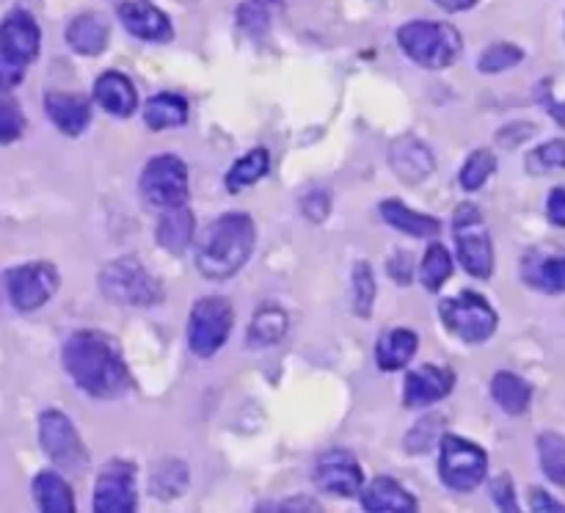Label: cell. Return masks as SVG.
<instances>
[{"label":"cell","instance_id":"cell-38","mask_svg":"<svg viewBox=\"0 0 565 513\" xmlns=\"http://www.w3.org/2000/svg\"><path fill=\"white\" fill-rule=\"evenodd\" d=\"M527 169L533 174H544L552 169H565V141L541 143L539 149L527 154Z\"/></svg>","mask_w":565,"mask_h":513},{"label":"cell","instance_id":"cell-39","mask_svg":"<svg viewBox=\"0 0 565 513\" xmlns=\"http://www.w3.org/2000/svg\"><path fill=\"white\" fill-rule=\"evenodd\" d=\"M237 25L248 33H263L270 25V0H246L237 9Z\"/></svg>","mask_w":565,"mask_h":513},{"label":"cell","instance_id":"cell-31","mask_svg":"<svg viewBox=\"0 0 565 513\" xmlns=\"http://www.w3.org/2000/svg\"><path fill=\"white\" fill-rule=\"evenodd\" d=\"M539 458L541 469L552 483L565 485V439L555 430H546L539 436Z\"/></svg>","mask_w":565,"mask_h":513},{"label":"cell","instance_id":"cell-10","mask_svg":"<svg viewBox=\"0 0 565 513\" xmlns=\"http://www.w3.org/2000/svg\"><path fill=\"white\" fill-rule=\"evenodd\" d=\"M141 196L152 207H177L188 202V169L174 154H158L141 171Z\"/></svg>","mask_w":565,"mask_h":513},{"label":"cell","instance_id":"cell-44","mask_svg":"<svg viewBox=\"0 0 565 513\" xmlns=\"http://www.w3.org/2000/svg\"><path fill=\"white\" fill-rule=\"evenodd\" d=\"M546 215L555 226H563L565 229V188H555L546 199Z\"/></svg>","mask_w":565,"mask_h":513},{"label":"cell","instance_id":"cell-45","mask_svg":"<svg viewBox=\"0 0 565 513\" xmlns=\"http://www.w3.org/2000/svg\"><path fill=\"white\" fill-rule=\"evenodd\" d=\"M530 496H533V502H530V505H533V511H539V513H544V511L563 513L565 511V505H561V502H555V496L546 494L544 489H533V491H530Z\"/></svg>","mask_w":565,"mask_h":513},{"label":"cell","instance_id":"cell-23","mask_svg":"<svg viewBox=\"0 0 565 513\" xmlns=\"http://www.w3.org/2000/svg\"><path fill=\"white\" fill-rule=\"evenodd\" d=\"M193 213L188 204L166 207L158 218V243L171 254H182L193 243Z\"/></svg>","mask_w":565,"mask_h":513},{"label":"cell","instance_id":"cell-25","mask_svg":"<svg viewBox=\"0 0 565 513\" xmlns=\"http://www.w3.org/2000/svg\"><path fill=\"white\" fill-rule=\"evenodd\" d=\"M108 22L97 14H81L66 28V44L81 55H99L108 47Z\"/></svg>","mask_w":565,"mask_h":513},{"label":"cell","instance_id":"cell-21","mask_svg":"<svg viewBox=\"0 0 565 513\" xmlns=\"http://www.w3.org/2000/svg\"><path fill=\"white\" fill-rule=\"evenodd\" d=\"M362 505L364 511L373 513H414L417 511V500L403 489L397 480L386 478H375L367 489L362 491Z\"/></svg>","mask_w":565,"mask_h":513},{"label":"cell","instance_id":"cell-24","mask_svg":"<svg viewBox=\"0 0 565 513\" xmlns=\"http://www.w3.org/2000/svg\"><path fill=\"white\" fill-rule=\"evenodd\" d=\"M379 210H381V218H384L390 226H395L397 232H403V235L434 237L439 235L441 229L439 218L417 213V210H408L406 204L397 202V199H386V202H381Z\"/></svg>","mask_w":565,"mask_h":513},{"label":"cell","instance_id":"cell-3","mask_svg":"<svg viewBox=\"0 0 565 513\" xmlns=\"http://www.w3.org/2000/svg\"><path fill=\"white\" fill-rule=\"evenodd\" d=\"M397 42L414 64L428 66V70H445V66L456 64L463 50L461 33L450 22H406L397 31Z\"/></svg>","mask_w":565,"mask_h":513},{"label":"cell","instance_id":"cell-11","mask_svg":"<svg viewBox=\"0 0 565 513\" xmlns=\"http://www.w3.org/2000/svg\"><path fill=\"white\" fill-rule=\"evenodd\" d=\"M6 290H9V301L20 312H33V309L44 307L50 298L58 290V270L50 263H28L17 265L6 274Z\"/></svg>","mask_w":565,"mask_h":513},{"label":"cell","instance_id":"cell-43","mask_svg":"<svg viewBox=\"0 0 565 513\" xmlns=\"http://www.w3.org/2000/svg\"><path fill=\"white\" fill-rule=\"evenodd\" d=\"M331 210V196L326 191H312L303 199V215L312 221H323Z\"/></svg>","mask_w":565,"mask_h":513},{"label":"cell","instance_id":"cell-37","mask_svg":"<svg viewBox=\"0 0 565 513\" xmlns=\"http://www.w3.org/2000/svg\"><path fill=\"white\" fill-rule=\"evenodd\" d=\"M25 132V114L9 97H0V147L14 143Z\"/></svg>","mask_w":565,"mask_h":513},{"label":"cell","instance_id":"cell-8","mask_svg":"<svg viewBox=\"0 0 565 513\" xmlns=\"http://www.w3.org/2000/svg\"><path fill=\"white\" fill-rule=\"evenodd\" d=\"M486 472H489V458H486L483 447L461 439V436H441L439 474L452 491L478 489L483 483Z\"/></svg>","mask_w":565,"mask_h":513},{"label":"cell","instance_id":"cell-35","mask_svg":"<svg viewBox=\"0 0 565 513\" xmlns=\"http://www.w3.org/2000/svg\"><path fill=\"white\" fill-rule=\"evenodd\" d=\"M524 58L522 47L511 42H500V44H491L489 50H483L478 61V70L486 72V75H497V72H505L511 66H516L519 61Z\"/></svg>","mask_w":565,"mask_h":513},{"label":"cell","instance_id":"cell-6","mask_svg":"<svg viewBox=\"0 0 565 513\" xmlns=\"http://www.w3.org/2000/svg\"><path fill=\"white\" fill-rule=\"evenodd\" d=\"M439 314L447 329L469 345L486 342L497 331V312L483 296L472 290H463L461 296L439 301Z\"/></svg>","mask_w":565,"mask_h":513},{"label":"cell","instance_id":"cell-28","mask_svg":"<svg viewBox=\"0 0 565 513\" xmlns=\"http://www.w3.org/2000/svg\"><path fill=\"white\" fill-rule=\"evenodd\" d=\"M188 119V103L180 94H154L143 108V121L149 130H169V127H182Z\"/></svg>","mask_w":565,"mask_h":513},{"label":"cell","instance_id":"cell-16","mask_svg":"<svg viewBox=\"0 0 565 513\" xmlns=\"http://www.w3.org/2000/svg\"><path fill=\"white\" fill-rule=\"evenodd\" d=\"M522 276L541 292H565V252L555 246H535L524 254Z\"/></svg>","mask_w":565,"mask_h":513},{"label":"cell","instance_id":"cell-7","mask_svg":"<svg viewBox=\"0 0 565 513\" xmlns=\"http://www.w3.org/2000/svg\"><path fill=\"white\" fill-rule=\"evenodd\" d=\"M232 320H235V312H232L226 298L207 296L193 303L191 320H188V345H191V351L202 359L218 353L226 336H230Z\"/></svg>","mask_w":565,"mask_h":513},{"label":"cell","instance_id":"cell-9","mask_svg":"<svg viewBox=\"0 0 565 513\" xmlns=\"http://www.w3.org/2000/svg\"><path fill=\"white\" fill-rule=\"evenodd\" d=\"M39 445L47 452L50 461L55 467L66 469V472H81L88 463L86 445L81 441L70 417L64 412H58V408H47L39 417Z\"/></svg>","mask_w":565,"mask_h":513},{"label":"cell","instance_id":"cell-19","mask_svg":"<svg viewBox=\"0 0 565 513\" xmlns=\"http://www.w3.org/2000/svg\"><path fill=\"white\" fill-rule=\"evenodd\" d=\"M94 99L99 103V108L119 119H127L138 105L136 86L121 72H103L94 83Z\"/></svg>","mask_w":565,"mask_h":513},{"label":"cell","instance_id":"cell-18","mask_svg":"<svg viewBox=\"0 0 565 513\" xmlns=\"http://www.w3.org/2000/svg\"><path fill=\"white\" fill-rule=\"evenodd\" d=\"M44 110L47 119L58 127L64 136H81L92 121V105L83 94L72 92H47L44 97Z\"/></svg>","mask_w":565,"mask_h":513},{"label":"cell","instance_id":"cell-2","mask_svg":"<svg viewBox=\"0 0 565 513\" xmlns=\"http://www.w3.org/2000/svg\"><path fill=\"white\" fill-rule=\"evenodd\" d=\"M254 221L246 213H226L196 235V268L204 279L226 281L248 263L254 252Z\"/></svg>","mask_w":565,"mask_h":513},{"label":"cell","instance_id":"cell-26","mask_svg":"<svg viewBox=\"0 0 565 513\" xmlns=\"http://www.w3.org/2000/svg\"><path fill=\"white\" fill-rule=\"evenodd\" d=\"M287 312L279 307V303H265V307L257 309L252 325H248V345L252 348H270L279 345L287 336Z\"/></svg>","mask_w":565,"mask_h":513},{"label":"cell","instance_id":"cell-15","mask_svg":"<svg viewBox=\"0 0 565 513\" xmlns=\"http://www.w3.org/2000/svg\"><path fill=\"white\" fill-rule=\"evenodd\" d=\"M456 386V373L441 364H423V367L412 370L406 375V386H403V403L408 408H425L439 403L447 397Z\"/></svg>","mask_w":565,"mask_h":513},{"label":"cell","instance_id":"cell-13","mask_svg":"<svg viewBox=\"0 0 565 513\" xmlns=\"http://www.w3.org/2000/svg\"><path fill=\"white\" fill-rule=\"evenodd\" d=\"M39 47H42V31L28 11L17 9L3 17V22H0V55L28 66L31 61H36Z\"/></svg>","mask_w":565,"mask_h":513},{"label":"cell","instance_id":"cell-27","mask_svg":"<svg viewBox=\"0 0 565 513\" xmlns=\"http://www.w3.org/2000/svg\"><path fill=\"white\" fill-rule=\"evenodd\" d=\"M33 496L44 513H72L75 511V496L70 483L55 472H39L33 478Z\"/></svg>","mask_w":565,"mask_h":513},{"label":"cell","instance_id":"cell-29","mask_svg":"<svg viewBox=\"0 0 565 513\" xmlns=\"http://www.w3.org/2000/svg\"><path fill=\"white\" fill-rule=\"evenodd\" d=\"M491 395H494L497 406L502 412L513 414V417L527 412L530 400H533V389L516 373H497L494 381H491Z\"/></svg>","mask_w":565,"mask_h":513},{"label":"cell","instance_id":"cell-42","mask_svg":"<svg viewBox=\"0 0 565 513\" xmlns=\"http://www.w3.org/2000/svg\"><path fill=\"white\" fill-rule=\"evenodd\" d=\"M22 77H25V64L0 55V94H6V92H11V88L20 86Z\"/></svg>","mask_w":565,"mask_h":513},{"label":"cell","instance_id":"cell-4","mask_svg":"<svg viewBox=\"0 0 565 513\" xmlns=\"http://www.w3.org/2000/svg\"><path fill=\"white\" fill-rule=\"evenodd\" d=\"M99 290L121 307H149L163 298L158 279L136 257H119L99 270Z\"/></svg>","mask_w":565,"mask_h":513},{"label":"cell","instance_id":"cell-41","mask_svg":"<svg viewBox=\"0 0 565 513\" xmlns=\"http://www.w3.org/2000/svg\"><path fill=\"white\" fill-rule=\"evenodd\" d=\"M491 500L497 502V507H500V511H508V513L519 511L516 494H513V483L508 474H500V478L491 480Z\"/></svg>","mask_w":565,"mask_h":513},{"label":"cell","instance_id":"cell-1","mask_svg":"<svg viewBox=\"0 0 565 513\" xmlns=\"http://www.w3.org/2000/svg\"><path fill=\"white\" fill-rule=\"evenodd\" d=\"M61 359L70 378L92 397L114 400L130 389V373H127L119 348L99 331H75L66 340Z\"/></svg>","mask_w":565,"mask_h":513},{"label":"cell","instance_id":"cell-30","mask_svg":"<svg viewBox=\"0 0 565 513\" xmlns=\"http://www.w3.org/2000/svg\"><path fill=\"white\" fill-rule=\"evenodd\" d=\"M268 169H270L268 149H263V147L252 149V152L243 154L241 160H235V163H232V169L226 171V191L241 193L243 188H248V185H254V182L263 180V177L268 174Z\"/></svg>","mask_w":565,"mask_h":513},{"label":"cell","instance_id":"cell-36","mask_svg":"<svg viewBox=\"0 0 565 513\" xmlns=\"http://www.w3.org/2000/svg\"><path fill=\"white\" fill-rule=\"evenodd\" d=\"M375 303V281H373V268L367 263H356L353 268V312L359 318H370Z\"/></svg>","mask_w":565,"mask_h":513},{"label":"cell","instance_id":"cell-5","mask_svg":"<svg viewBox=\"0 0 565 513\" xmlns=\"http://www.w3.org/2000/svg\"><path fill=\"white\" fill-rule=\"evenodd\" d=\"M452 232H456V246L461 265L478 279H489L494 270V248H491L489 229H486L483 213L478 204L463 202L452 218Z\"/></svg>","mask_w":565,"mask_h":513},{"label":"cell","instance_id":"cell-34","mask_svg":"<svg viewBox=\"0 0 565 513\" xmlns=\"http://www.w3.org/2000/svg\"><path fill=\"white\" fill-rule=\"evenodd\" d=\"M188 483V469L180 461H163L154 469L152 478V491L160 500H171V496L180 494Z\"/></svg>","mask_w":565,"mask_h":513},{"label":"cell","instance_id":"cell-40","mask_svg":"<svg viewBox=\"0 0 565 513\" xmlns=\"http://www.w3.org/2000/svg\"><path fill=\"white\" fill-rule=\"evenodd\" d=\"M439 430H441V419L439 417H425L423 423H417L408 434L406 447L412 452H425L439 441Z\"/></svg>","mask_w":565,"mask_h":513},{"label":"cell","instance_id":"cell-17","mask_svg":"<svg viewBox=\"0 0 565 513\" xmlns=\"http://www.w3.org/2000/svg\"><path fill=\"white\" fill-rule=\"evenodd\" d=\"M119 20L132 36L143 39V42H169L174 36L169 17L158 6L147 3V0H125V3H119Z\"/></svg>","mask_w":565,"mask_h":513},{"label":"cell","instance_id":"cell-46","mask_svg":"<svg viewBox=\"0 0 565 513\" xmlns=\"http://www.w3.org/2000/svg\"><path fill=\"white\" fill-rule=\"evenodd\" d=\"M390 270L401 285H408L412 281V259H408V254H397L390 263Z\"/></svg>","mask_w":565,"mask_h":513},{"label":"cell","instance_id":"cell-20","mask_svg":"<svg viewBox=\"0 0 565 513\" xmlns=\"http://www.w3.org/2000/svg\"><path fill=\"white\" fill-rule=\"evenodd\" d=\"M390 163L397 177L406 182H419L434 171V154L417 138H397L390 149Z\"/></svg>","mask_w":565,"mask_h":513},{"label":"cell","instance_id":"cell-14","mask_svg":"<svg viewBox=\"0 0 565 513\" xmlns=\"http://www.w3.org/2000/svg\"><path fill=\"white\" fill-rule=\"evenodd\" d=\"M315 483L337 496H356L364 485L362 467L345 450H331L315 467Z\"/></svg>","mask_w":565,"mask_h":513},{"label":"cell","instance_id":"cell-12","mask_svg":"<svg viewBox=\"0 0 565 513\" xmlns=\"http://www.w3.org/2000/svg\"><path fill=\"white\" fill-rule=\"evenodd\" d=\"M136 507V478L130 463L114 461L99 472L94 485V511L97 513H130Z\"/></svg>","mask_w":565,"mask_h":513},{"label":"cell","instance_id":"cell-47","mask_svg":"<svg viewBox=\"0 0 565 513\" xmlns=\"http://www.w3.org/2000/svg\"><path fill=\"white\" fill-rule=\"evenodd\" d=\"M436 3H439L445 11H467L472 9L478 0H436Z\"/></svg>","mask_w":565,"mask_h":513},{"label":"cell","instance_id":"cell-22","mask_svg":"<svg viewBox=\"0 0 565 513\" xmlns=\"http://www.w3.org/2000/svg\"><path fill=\"white\" fill-rule=\"evenodd\" d=\"M419 348V336L412 329H390L379 336L375 345V362L384 373H395V370L406 367L414 359Z\"/></svg>","mask_w":565,"mask_h":513},{"label":"cell","instance_id":"cell-33","mask_svg":"<svg viewBox=\"0 0 565 513\" xmlns=\"http://www.w3.org/2000/svg\"><path fill=\"white\" fill-rule=\"evenodd\" d=\"M494 169H497L494 154H491L489 149H475L461 169L463 191H478V188H483L486 180L494 174Z\"/></svg>","mask_w":565,"mask_h":513},{"label":"cell","instance_id":"cell-32","mask_svg":"<svg viewBox=\"0 0 565 513\" xmlns=\"http://www.w3.org/2000/svg\"><path fill=\"white\" fill-rule=\"evenodd\" d=\"M452 274V259L447 254V248L441 243H430L428 252H425L423 265H419V281L425 285V290L436 292Z\"/></svg>","mask_w":565,"mask_h":513}]
</instances>
